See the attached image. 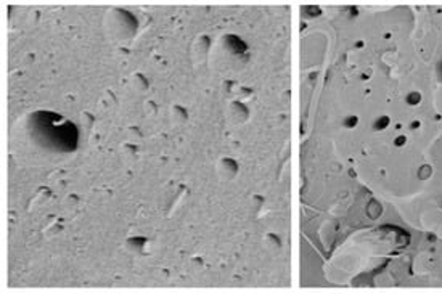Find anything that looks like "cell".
<instances>
[{
    "label": "cell",
    "mask_w": 442,
    "mask_h": 294,
    "mask_svg": "<svg viewBox=\"0 0 442 294\" xmlns=\"http://www.w3.org/2000/svg\"><path fill=\"white\" fill-rule=\"evenodd\" d=\"M367 212H368V215L371 219H378L381 215V212H383V207H381V204L378 203V201L371 199L368 203V206H367Z\"/></svg>",
    "instance_id": "cell-1"
},
{
    "label": "cell",
    "mask_w": 442,
    "mask_h": 294,
    "mask_svg": "<svg viewBox=\"0 0 442 294\" xmlns=\"http://www.w3.org/2000/svg\"><path fill=\"white\" fill-rule=\"evenodd\" d=\"M431 174H432V169H431V166L424 164V166H421V167H420V171H418V179H420V180H426V179H429Z\"/></svg>",
    "instance_id": "cell-2"
},
{
    "label": "cell",
    "mask_w": 442,
    "mask_h": 294,
    "mask_svg": "<svg viewBox=\"0 0 442 294\" xmlns=\"http://www.w3.org/2000/svg\"><path fill=\"white\" fill-rule=\"evenodd\" d=\"M420 102H421V95L418 94V92H411V94H408V97H407L408 105H418Z\"/></svg>",
    "instance_id": "cell-3"
},
{
    "label": "cell",
    "mask_w": 442,
    "mask_h": 294,
    "mask_svg": "<svg viewBox=\"0 0 442 294\" xmlns=\"http://www.w3.org/2000/svg\"><path fill=\"white\" fill-rule=\"evenodd\" d=\"M389 122H391V119L387 118V116H381V118L376 121L375 127H376V129H384V127L389 126Z\"/></svg>",
    "instance_id": "cell-4"
},
{
    "label": "cell",
    "mask_w": 442,
    "mask_h": 294,
    "mask_svg": "<svg viewBox=\"0 0 442 294\" xmlns=\"http://www.w3.org/2000/svg\"><path fill=\"white\" fill-rule=\"evenodd\" d=\"M405 142H407V138L403 137V135H399V137L394 140V145H395V146H402V145H405Z\"/></svg>",
    "instance_id": "cell-5"
},
{
    "label": "cell",
    "mask_w": 442,
    "mask_h": 294,
    "mask_svg": "<svg viewBox=\"0 0 442 294\" xmlns=\"http://www.w3.org/2000/svg\"><path fill=\"white\" fill-rule=\"evenodd\" d=\"M355 124H357V118H355V116H354V118H349V119L346 121V126H347V127H354Z\"/></svg>",
    "instance_id": "cell-6"
},
{
    "label": "cell",
    "mask_w": 442,
    "mask_h": 294,
    "mask_svg": "<svg viewBox=\"0 0 442 294\" xmlns=\"http://www.w3.org/2000/svg\"><path fill=\"white\" fill-rule=\"evenodd\" d=\"M416 127H420V122H418V121H415L413 124H411V129H416Z\"/></svg>",
    "instance_id": "cell-7"
}]
</instances>
